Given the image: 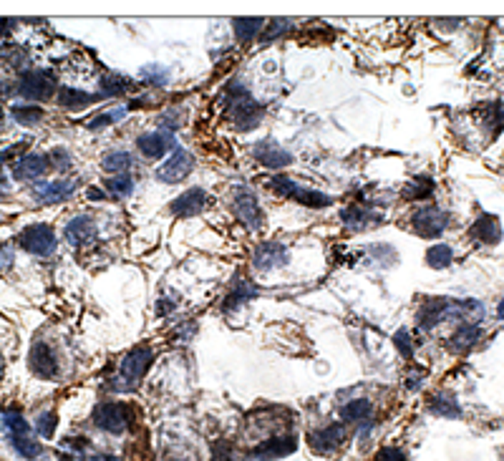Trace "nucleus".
<instances>
[{"instance_id": "f257e3e1", "label": "nucleus", "mask_w": 504, "mask_h": 461, "mask_svg": "<svg viewBox=\"0 0 504 461\" xmlns=\"http://www.w3.org/2000/svg\"><path fill=\"white\" fill-rule=\"evenodd\" d=\"M151 361H154V350L146 348V345H139L132 353H127L122 366H119V376L111 381L114 391H132L134 386L146 376Z\"/></svg>"}, {"instance_id": "f03ea898", "label": "nucleus", "mask_w": 504, "mask_h": 461, "mask_svg": "<svg viewBox=\"0 0 504 461\" xmlns=\"http://www.w3.org/2000/svg\"><path fill=\"white\" fill-rule=\"evenodd\" d=\"M270 187L275 189V192H280V195L300 202L303 207H316V210H323V207L331 205V197L328 195H323V192H318V189H313V187H303V184L293 182V179H288V177L270 179Z\"/></svg>"}, {"instance_id": "7ed1b4c3", "label": "nucleus", "mask_w": 504, "mask_h": 461, "mask_svg": "<svg viewBox=\"0 0 504 461\" xmlns=\"http://www.w3.org/2000/svg\"><path fill=\"white\" fill-rule=\"evenodd\" d=\"M265 116V109H262L257 101L250 99V94L245 89H232V124L240 129V131H250L255 129L257 124Z\"/></svg>"}, {"instance_id": "20e7f679", "label": "nucleus", "mask_w": 504, "mask_h": 461, "mask_svg": "<svg viewBox=\"0 0 504 461\" xmlns=\"http://www.w3.org/2000/svg\"><path fill=\"white\" fill-rule=\"evenodd\" d=\"M232 212L237 217L240 222L250 229H260L262 222H265V217H262V207L257 202L255 192L247 187H237L235 189V197H232Z\"/></svg>"}, {"instance_id": "39448f33", "label": "nucleus", "mask_w": 504, "mask_h": 461, "mask_svg": "<svg viewBox=\"0 0 504 461\" xmlns=\"http://www.w3.org/2000/svg\"><path fill=\"white\" fill-rule=\"evenodd\" d=\"M18 245L31 255L48 257L55 252V232L48 224H31L18 234Z\"/></svg>"}, {"instance_id": "423d86ee", "label": "nucleus", "mask_w": 504, "mask_h": 461, "mask_svg": "<svg viewBox=\"0 0 504 461\" xmlns=\"http://www.w3.org/2000/svg\"><path fill=\"white\" fill-rule=\"evenodd\" d=\"M192 169H194V156L184 146H174L172 156L156 169V179L164 184H177L182 179H187L192 174Z\"/></svg>"}, {"instance_id": "0eeeda50", "label": "nucleus", "mask_w": 504, "mask_h": 461, "mask_svg": "<svg viewBox=\"0 0 504 461\" xmlns=\"http://www.w3.org/2000/svg\"><path fill=\"white\" fill-rule=\"evenodd\" d=\"M91 418H94V423L101 431L124 433L129 428V423H132V411H129V406L122 403H99Z\"/></svg>"}, {"instance_id": "6e6552de", "label": "nucleus", "mask_w": 504, "mask_h": 461, "mask_svg": "<svg viewBox=\"0 0 504 461\" xmlns=\"http://www.w3.org/2000/svg\"><path fill=\"white\" fill-rule=\"evenodd\" d=\"M446 222H449V217L439 207H419L411 217V229L419 237H439L446 229Z\"/></svg>"}, {"instance_id": "1a4fd4ad", "label": "nucleus", "mask_w": 504, "mask_h": 461, "mask_svg": "<svg viewBox=\"0 0 504 461\" xmlns=\"http://www.w3.org/2000/svg\"><path fill=\"white\" fill-rule=\"evenodd\" d=\"M345 439H348V431H345L343 423H328V426L308 433V446L316 454H333L345 444Z\"/></svg>"}, {"instance_id": "9d476101", "label": "nucleus", "mask_w": 504, "mask_h": 461, "mask_svg": "<svg viewBox=\"0 0 504 461\" xmlns=\"http://www.w3.org/2000/svg\"><path fill=\"white\" fill-rule=\"evenodd\" d=\"M28 366L38 378H55L58 376V358L55 350L48 343H36L28 356Z\"/></svg>"}, {"instance_id": "9b49d317", "label": "nucleus", "mask_w": 504, "mask_h": 461, "mask_svg": "<svg viewBox=\"0 0 504 461\" xmlns=\"http://www.w3.org/2000/svg\"><path fill=\"white\" fill-rule=\"evenodd\" d=\"M252 156L260 161L262 167L272 169V172L285 169L288 164H293V154L285 151L283 146H277L275 141H257V144L252 146Z\"/></svg>"}, {"instance_id": "f8f14e48", "label": "nucleus", "mask_w": 504, "mask_h": 461, "mask_svg": "<svg viewBox=\"0 0 504 461\" xmlns=\"http://www.w3.org/2000/svg\"><path fill=\"white\" fill-rule=\"evenodd\" d=\"M73 192H76V182H71V179H55V182L36 184L33 187V197L41 202V205H58V202H66Z\"/></svg>"}, {"instance_id": "ddd939ff", "label": "nucleus", "mask_w": 504, "mask_h": 461, "mask_svg": "<svg viewBox=\"0 0 504 461\" xmlns=\"http://www.w3.org/2000/svg\"><path fill=\"white\" fill-rule=\"evenodd\" d=\"M53 91V76L48 71H28L21 78V94L26 99H48Z\"/></svg>"}, {"instance_id": "4468645a", "label": "nucleus", "mask_w": 504, "mask_h": 461, "mask_svg": "<svg viewBox=\"0 0 504 461\" xmlns=\"http://www.w3.org/2000/svg\"><path fill=\"white\" fill-rule=\"evenodd\" d=\"M205 207H207V192L200 187H192L187 189V192H182V195L169 205V210L177 217H194V215H200Z\"/></svg>"}, {"instance_id": "2eb2a0df", "label": "nucleus", "mask_w": 504, "mask_h": 461, "mask_svg": "<svg viewBox=\"0 0 504 461\" xmlns=\"http://www.w3.org/2000/svg\"><path fill=\"white\" fill-rule=\"evenodd\" d=\"M295 446H298L295 436H275V439H267L260 446H255L252 456L260 461H275L283 459V456H290L295 451Z\"/></svg>"}, {"instance_id": "dca6fc26", "label": "nucleus", "mask_w": 504, "mask_h": 461, "mask_svg": "<svg viewBox=\"0 0 504 461\" xmlns=\"http://www.w3.org/2000/svg\"><path fill=\"white\" fill-rule=\"evenodd\" d=\"M136 146L139 151L149 159H159L161 154H166L169 149H174V139L169 131H149V134H141L136 139Z\"/></svg>"}, {"instance_id": "f3484780", "label": "nucleus", "mask_w": 504, "mask_h": 461, "mask_svg": "<svg viewBox=\"0 0 504 461\" xmlns=\"http://www.w3.org/2000/svg\"><path fill=\"white\" fill-rule=\"evenodd\" d=\"M48 164L50 161L45 154H26L13 164V177L21 179V182H36V179L45 174Z\"/></svg>"}, {"instance_id": "a211bd4d", "label": "nucleus", "mask_w": 504, "mask_h": 461, "mask_svg": "<svg viewBox=\"0 0 504 461\" xmlns=\"http://www.w3.org/2000/svg\"><path fill=\"white\" fill-rule=\"evenodd\" d=\"M285 262H288V250L283 245H277V242H265L252 255V265L257 270H275V267H283Z\"/></svg>"}, {"instance_id": "6ab92c4d", "label": "nucleus", "mask_w": 504, "mask_h": 461, "mask_svg": "<svg viewBox=\"0 0 504 461\" xmlns=\"http://www.w3.org/2000/svg\"><path fill=\"white\" fill-rule=\"evenodd\" d=\"M471 237L482 245H497L502 239V222L494 215H482L477 222L471 224Z\"/></svg>"}, {"instance_id": "aec40b11", "label": "nucleus", "mask_w": 504, "mask_h": 461, "mask_svg": "<svg viewBox=\"0 0 504 461\" xmlns=\"http://www.w3.org/2000/svg\"><path fill=\"white\" fill-rule=\"evenodd\" d=\"M94 237H96V224H94V219H91V217L78 215V217H73L71 222L66 224V239L71 242L73 247L86 245V242H91Z\"/></svg>"}, {"instance_id": "412c9836", "label": "nucleus", "mask_w": 504, "mask_h": 461, "mask_svg": "<svg viewBox=\"0 0 504 461\" xmlns=\"http://www.w3.org/2000/svg\"><path fill=\"white\" fill-rule=\"evenodd\" d=\"M429 411L436 413V416H446V418H459V403L451 394H436L429 398Z\"/></svg>"}, {"instance_id": "4be33fe9", "label": "nucleus", "mask_w": 504, "mask_h": 461, "mask_svg": "<svg viewBox=\"0 0 504 461\" xmlns=\"http://www.w3.org/2000/svg\"><path fill=\"white\" fill-rule=\"evenodd\" d=\"M446 305H449L446 300H434V303H429V305H424L422 313H419V328L429 330V328H434L436 322H441V318L451 310V308H446Z\"/></svg>"}, {"instance_id": "5701e85b", "label": "nucleus", "mask_w": 504, "mask_h": 461, "mask_svg": "<svg viewBox=\"0 0 504 461\" xmlns=\"http://www.w3.org/2000/svg\"><path fill=\"white\" fill-rule=\"evenodd\" d=\"M262 18H235L232 21V31H235V38L240 43H250V40L255 38L265 26H262Z\"/></svg>"}, {"instance_id": "b1692460", "label": "nucleus", "mask_w": 504, "mask_h": 461, "mask_svg": "<svg viewBox=\"0 0 504 461\" xmlns=\"http://www.w3.org/2000/svg\"><path fill=\"white\" fill-rule=\"evenodd\" d=\"M479 335H482V330H479V325H474V322H464V325H459V328L454 330V335H451L449 345L451 350H466L471 348V345L477 343Z\"/></svg>"}, {"instance_id": "393cba45", "label": "nucleus", "mask_w": 504, "mask_h": 461, "mask_svg": "<svg viewBox=\"0 0 504 461\" xmlns=\"http://www.w3.org/2000/svg\"><path fill=\"white\" fill-rule=\"evenodd\" d=\"M101 167H104V172L114 174V177L117 174H127L134 167V156L129 151H109L104 156V161H101Z\"/></svg>"}, {"instance_id": "a878e982", "label": "nucleus", "mask_w": 504, "mask_h": 461, "mask_svg": "<svg viewBox=\"0 0 504 461\" xmlns=\"http://www.w3.org/2000/svg\"><path fill=\"white\" fill-rule=\"evenodd\" d=\"M371 413H373V406H371V401H366V398H355L341 408V416H343L345 421H353V423L368 421Z\"/></svg>"}, {"instance_id": "bb28decb", "label": "nucleus", "mask_w": 504, "mask_h": 461, "mask_svg": "<svg viewBox=\"0 0 504 461\" xmlns=\"http://www.w3.org/2000/svg\"><path fill=\"white\" fill-rule=\"evenodd\" d=\"M434 189H436V184L431 177H414L404 187V197L406 200H429L434 195Z\"/></svg>"}, {"instance_id": "cd10ccee", "label": "nucleus", "mask_w": 504, "mask_h": 461, "mask_svg": "<svg viewBox=\"0 0 504 461\" xmlns=\"http://www.w3.org/2000/svg\"><path fill=\"white\" fill-rule=\"evenodd\" d=\"M96 96L86 94V91H78V89H71V86H63L61 89V96H58V104L66 106V109H81V106L91 104Z\"/></svg>"}, {"instance_id": "c85d7f7f", "label": "nucleus", "mask_w": 504, "mask_h": 461, "mask_svg": "<svg viewBox=\"0 0 504 461\" xmlns=\"http://www.w3.org/2000/svg\"><path fill=\"white\" fill-rule=\"evenodd\" d=\"M451 260H454V250H451L449 245H434V247H429L427 262L434 267V270H444V267H449Z\"/></svg>"}, {"instance_id": "c756f323", "label": "nucleus", "mask_w": 504, "mask_h": 461, "mask_svg": "<svg viewBox=\"0 0 504 461\" xmlns=\"http://www.w3.org/2000/svg\"><path fill=\"white\" fill-rule=\"evenodd\" d=\"M106 189H109L111 197H117V200H124L134 192V179L129 174H117V177H111L106 182Z\"/></svg>"}, {"instance_id": "7c9ffc66", "label": "nucleus", "mask_w": 504, "mask_h": 461, "mask_svg": "<svg viewBox=\"0 0 504 461\" xmlns=\"http://www.w3.org/2000/svg\"><path fill=\"white\" fill-rule=\"evenodd\" d=\"M11 114L23 126H33V124H38L43 119V109L41 106H13Z\"/></svg>"}, {"instance_id": "2f4dec72", "label": "nucleus", "mask_w": 504, "mask_h": 461, "mask_svg": "<svg viewBox=\"0 0 504 461\" xmlns=\"http://www.w3.org/2000/svg\"><path fill=\"white\" fill-rule=\"evenodd\" d=\"M255 285L250 283H242L237 285V288H232V293H230V298L225 300V310H235V308H240L242 303H247L250 298H255Z\"/></svg>"}, {"instance_id": "473e14b6", "label": "nucleus", "mask_w": 504, "mask_h": 461, "mask_svg": "<svg viewBox=\"0 0 504 461\" xmlns=\"http://www.w3.org/2000/svg\"><path fill=\"white\" fill-rule=\"evenodd\" d=\"M341 217H343V222L348 224L350 229H366V224L373 219L371 212H363V210H358V207H348Z\"/></svg>"}, {"instance_id": "72a5a7b5", "label": "nucleus", "mask_w": 504, "mask_h": 461, "mask_svg": "<svg viewBox=\"0 0 504 461\" xmlns=\"http://www.w3.org/2000/svg\"><path fill=\"white\" fill-rule=\"evenodd\" d=\"M11 444L16 446L18 454L26 456V459H36V456L41 454V444L31 439V433H28V436H11Z\"/></svg>"}, {"instance_id": "f704fd0d", "label": "nucleus", "mask_w": 504, "mask_h": 461, "mask_svg": "<svg viewBox=\"0 0 504 461\" xmlns=\"http://www.w3.org/2000/svg\"><path fill=\"white\" fill-rule=\"evenodd\" d=\"M55 426H58V413H50V411L41 413L38 421H36V431H38L43 439H50V436H53Z\"/></svg>"}, {"instance_id": "c9c22d12", "label": "nucleus", "mask_w": 504, "mask_h": 461, "mask_svg": "<svg viewBox=\"0 0 504 461\" xmlns=\"http://www.w3.org/2000/svg\"><path fill=\"white\" fill-rule=\"evenodd\" d=\"M3 421H6L11 436H28V433H31V426H28V421L21 416V413H6Z\"/></svg>"}, {"instance_id": "e433bc0d", "label": "nucleus", "mask_w": 504, "mask_h": 461, "mask_svg": "<svg viewBox=\"0 0 504 461\" xmlns=\"http://www.w3.org/2000/svg\"><path fill=\"white\" fill-rule=\"evenodd\" d=\"M124 114H127V112H124V109H117V112H106V114H101V116L91 119V121H89V129H94V131H99V129H104V126H111V124L122 121Z\"/></svg>"}, {"instance_id": "4c0bfd02", "label": "nucleus", "mask_w": 504, "mask_h": 461, "mask_svg": "<svg viewBox=\"0 0 504 461\" xmlns=\"http://www.w3.org/2000/svg\"><path fill=\"white\" fill-rule=\"evenodd\" d=\"M210 461H237L235 459V446L227 444V441H217V444L212 446Z\"/></svg>"}, {"instance_id": "58836bf2", "label": "nucleus", "mask_w": 504, "mask_h": 461, "mask_svg": "<svg viewBox=\"0 0 504 461\" xmlns=\"http://www.w3.org/2000/svg\"><path fill=\"white\" fill-rule=\"evenodd\" d=\"M127 91V81H124L122 76H111V78H104L101 81V94L104 96H119V94H124Z\"/></svg>"}, {"instance_id": "ea45409f", "label": "nucleus", "mask_w": 504, "mask_h": 461, "mask_svg": "<svg viewBox=\"0 0 504 461\" xmlns=\"http://www.w3.org/2000/svg\"><path fill=\"white\" fill-rule=\"evenodd\" d=\"M373 461H406V454L401 449H396V446H383V449L373 456Z\"/></svg>"}, {"instance_id": "a19ab883", "label": "nucleus", "mask_w": 504, "mask_h": 461, "mask_svg": "<svg viewBox=\"0 0 504 461\" xmlns=\"http://www.w3.org/2000/svg\"><path fill=\"white\" fill-rule=\"evenodd\" d=\"M394 343L399 345V350L404 353L406 358L414 353V340H411V335H409V330H399V333L394 335Z\"/></svg>"}, {"instance_id": "79ce46f5", "label": "nucleus", "mask_w": 504, "mask_h": 461, "mask_svg": "<svg viewBox=\"0 0 504 461\" xmlns=\"http://www.w3.org/2000/svg\"><path fill=\"white\" fill-rule=\"evenodd\" d=\"M48 161H50V167L55 164V169H68V167H71V156H68L63 149H53V151H50Z\"/></svg>"}, {"instance_id": "37998d69", "label": "nucleus", "mask_w": 504, "mask_h": 461, "mask_svg": "<svg viewBox=\"0 0 504 461\" xmlns=\"http://www.w3.org/2000/svg\"><path fill=\"white\" fill-rule=\"evenodd\" d=\"M144 76H146V78H151V81H156V84H164V78H166L164 73H156V68H154V66L146 68Z\"/></svg>"}, {"instance_id": "c03bdc74", "label": "nucleus", "mask_w": 504, "mask_h": 461, "mask_svg": "<svg viewBox=\"0 0 504 461\" xmlns=\"http://www.w3.org/2000/svg\"><path fill=\"white\" fill-rule=\"evenodd\" d=\"M89 461H122V459H117V456H111V454H96L91 456Z\"/></svg>"}, {"instance_id": "a18cd8bd", "label": "nucleus", "mask_w": 504, "mask_h": 461, "mask_svg": "<svg viewBox=\"0 0 504 461\" xmlns=\"http://www.w3.org/2000/svg\"><path fill=\"white\" fill-rule=\"evenodd\" d=\"M89 197H91V200H101L104 195H101V192H96V189H89Z\"/></svg>"}, {"instance_id": "49530a36", "label": "nucleus", "mask_w": 504, "mask_h": 461, "mask_svg": "<svg viewBox=\"0 0 504 461\" xmlns=\"http://www.w3.org/2000/svg\"><path fill=\"white\" fill-rule=\"evenodd\" d=\"M497 315H499V318H502V320H504V300H502V303H499V308H497Z\"/></svg>"}]
</instances>
